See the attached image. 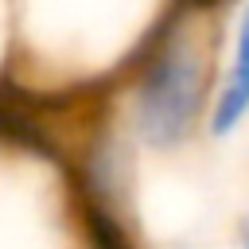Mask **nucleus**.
<instances>
[{
  "label": "nucleus",
  "instance_id": "obj_1",
  "mask_svg": "<svg viewBox=\"0 0 249 249\" xmlns=\"http://www.w3.org/2000/svg\"><path fill=\"white\" fill-rule=\"evenodd\" d=\"M210 16L171 4L124 66L132 70V132L156 152H175L206 121L218 51Z\"/></svg>",
  "mask_w": 249,
  "mask_h": 249
},
{
  "label": "nucleus",
  "instance_id": "obj_2",
  "mask_svg": "<svg viewBox=\"0 0 249 249\" xmlns=\"http://www.w3.org/2000/svg\"><path fill=\"white\" fill-rule=\"evenodd\" d=\"M245 117H249V4L237 16L230 70H226V82L214 86V97L206 109V128H210V136H230V132H237V124Z\"/></svg>",
  "mask_w": 249,
  "mask_h": 249
},
{
  "label": "nucleus",
  "instance_id": "obj_3",
  "mask_svg": "<svg viewBox=\"0 0 249 249\" xmlns=\"http://www.w3.org/2000/svg\"><path fill=\"white\" fill-rule=\"evenodd\" d=\"M175 4H183V8H195V12H218V8H226L230 0H175Z\"/></svg>",
  "mask_w": 249,
  "mask_h": 249
},
{
  "label": "nucleus",
  "instance_id": "obj_4",
  "mask_svg": "<svg viewBox=\"0 0 249 249\" xmlns=\"http://www.w3.org/2000/svg\"><path fill=\"white\" fill-rule=\"evenodd\" d=\"M237 249H249V210L237 218Z\"/></svg>",
  "mask_w": 249,
  "mask_h": 249
}]
</instances>
